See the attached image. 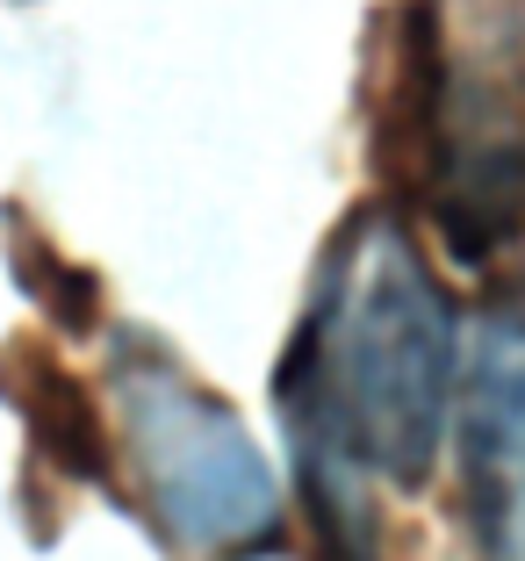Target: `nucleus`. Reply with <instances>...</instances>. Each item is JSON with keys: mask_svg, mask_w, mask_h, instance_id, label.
<instances>
[{"mask_svg": "<svg viewBox=\"0 0 525 561\" xmlns=\"http://www.w3.org/2000/svg\"><path fill=\"white\" fill-rule=\"evenodd\" d=\"M274 397L317 561H375L367 482L425 490L454 397V302L389 202L353 209L324 245Z\"/></svg>", "mask_w": 525, "mask_h": 561, "instance_id": "1", "label": "nucleus"}, {"mask_svg": "<svg viewBox=\"0 0 525 561\" xmlns=\"http://www.w3.org/2000/svg\"><path fill=\"white\" fill-rule=\"evenodd\" d=\"M375 151L446 260L525 245V0H403Z\"/></svg>", "mask_w": 525, "mask_h": 561, "instance_id": "2", "label": "nucleus"}, {"mask_svg": "<svg viewBox=\"0 0 525 561\" xmlns=\"http://www.w3.org/2000/svg\"><path fill=\"white\" fill-rule=\"evenodd\" d=\"M123 461L137 468V504L187 561H246L281 547V490L216 389H202L159 339L123 331L109 360Z\"/></svg>", "mask_w": 525, "mask_h": 561, "instance_id": "3", "label": "nucleus"}, {"mask_svg": "<svg viewBox=\"0 0 525 561\" xmlns=\"http://www.w3.org/2000/svg\"><path fill=\"white\" fill-rule=\"evenodd\" d=\"M468 482L476 526L504 533L525 490V317H497L468 375Z\"/></svg>", "mask_w": 525, "mask_h": 561, "instance_id": "4", "label": "nucleus"}, {"mask_svg": "<svg viewBox=\"0 0 525 561\" xmlns=\"http://www.w3.org/2000/svg\"><path fill=\"white\" fill-rule=\"evenodd\" d=\"M0 389H8V403L30 417L36 461H50L66 482L109 490L115 482V432H109V417H101V403L66 375V360H50L44 346L15 339V346L0 353Z\"/></svg>", "mask_w": 525, "mask_h": 561, "instance_id": "5", "label": "nucleus"}]
</instances>
